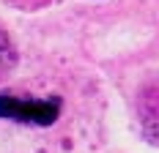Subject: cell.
<instances>
[{"instance_id": "obj_1", "label": "cell", "mask_w": 159, "mask_h": 153, "mask_svg": "<svg viewBox=\"0 0 159 153\" xmlns=\"http://www.w3.org/2000/svg\"><path fill=\"white\" fill-rule=\"evenodd\" d=\"M63 98L61 96H19V93H0V120L47 129L61 118Z\"/></svg>"}, {"instance_id": "obj_2", "label": "cell", "mask_w": 159, "mask_h": 153, "mask_svg": "<svg viewBox=\"0 0 159 153\" xmlns=\"http://www.w3.org/2000/svg\"><path fill=\"white\" fill-rule=\"evenodd\" d=\"M134 118L151 145H159V74H154L134 96Z\"/></svg>"}, {"instance_id": "obj_3", "label": "cell", "mask_w": 159, "mask_h": 153, "mask_svg": "<svg viewBox=\"0 0 159 153\" xmlns=\"http://www.w3.org/2000/svg\"><path fill=\"white\" fill-rule=\"evenodd\" d=\"M16 60H19V55H16L14 41L8 38V33L0 28V82L16 68Z\"/></svg>"}]
</instances>
